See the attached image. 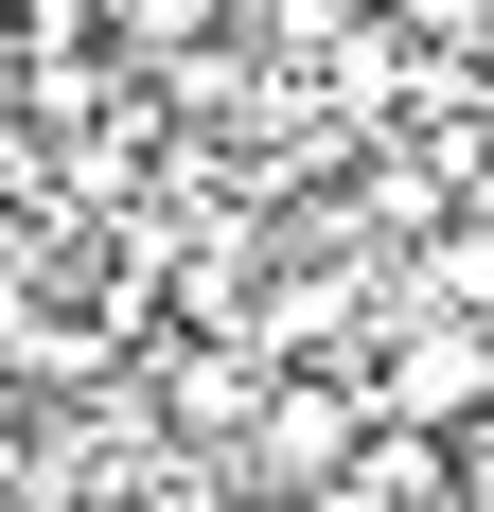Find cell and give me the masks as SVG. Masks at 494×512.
Returning a JSON list of instances; mask_svg holds the SVG:
<instances>
[{"instance_id":"6da1fadb","label":"cell","mask_w":494,"mask_h":512,"mask_svg":"<svg viewBox=\"0 0 494 512\" xmlns=\"http://www.w3.org/2000/svg\"><path fill=\"white\" fill-rule=\"evenodd\" d=\"M353 460H371V389H353V371H283V389L247 407V495L318 512V495H336Z\"/></svg>"},{"instance_id":"7a4b0ae2","label":"cell","mask_w":494,"mask_h":512,"mask_svg":"<svg viewBox=\"0 0 494 512\" xmlns=\"http://www.w3.org/2000/svg\"><path fill=\"white\" fill-rule=\"evenodd\" d=\"M371 407L406 424V442H424V424H494V318H406L389 336V371H371Z\"/></svg>"},{"instance_id":"3957f363","label":"cell","mask_w":494,"mask_h":512,"mask_svg":"<svg viewBox=\"0 0 494 512\" xmlns=\"http://www.w3.org/2000/svg\"><path fill=\"white\" fill-rule=\"evenodd\" d=\"M247 0H106V36H124V71H177V53H212Z\"/></svg>"},{"instance_id":"277c9868","label":"cell","mask_w":494,"mask_h":512,"mask_svg":"<svg viewBox=\"0 0 494 512\" xmlns=\"http://www.w3.org/2000/svg\"><path fill=\"white\" fill-rule=\"evenodd\" d=\"M389 18H406V36H442V53H477V36H494V0H389Z\"/></svg>"},{"instance_id":"5b68a950","label":"cell","mask_w":494,"mask_h":512,"mask_svg":"<svg viewBox=\"0 0 494 512\" xmlns=\"http://www.w3.org/2000/svg\"><path fill=\"white\" fill-rule=\"evenodd\" d=\"M0 53H18V0H0Z\"/></svg>"},{"instance_id":"8992f818","label":"cell","mask_w":494,"mask_h":512,"mask_svg":"<svg viewBox=\"0 0 494 512\" xmlns=\"http://www.w3.org/2000/svg\"><path fill=\"white\" fill-rule=\"evenodd\" d=\"M247 512H283V495H247Z\"/></svg>"}]
</instances>
